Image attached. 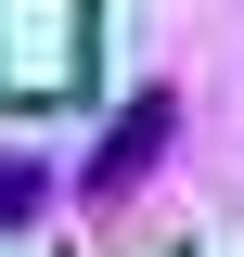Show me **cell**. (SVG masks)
<instances>
[{"mask_svg": "<svg viewBox=\"0 0 244 257\" xmlns=\"http://www.w3.org/2000/svg\"><path fill=\"white\" fill-rule=\"evenodd\" d=\"M167 128H180V103H167V90H129V116H116V142L90 155V206H129V180H142V167L167 155Z\"/></svg>", "mask_w": 244, "mask_h": 257, "instance_id": "cell-1", "label": "cell"}, {"mask_svg": "<svg viewBox=\"0 0 244 257\" xmlns=\"http://www.w3.org/2000/svg\"><path fill=\"white\" fill-rule=\"evenodd\" d=\"M26 206H39V167H26V155H0V231H26Z\"/></svg>", "mask_w": 244, "mask_h": 257, "instance_id": "cell-2", "label": "cell"}]
</instances>
